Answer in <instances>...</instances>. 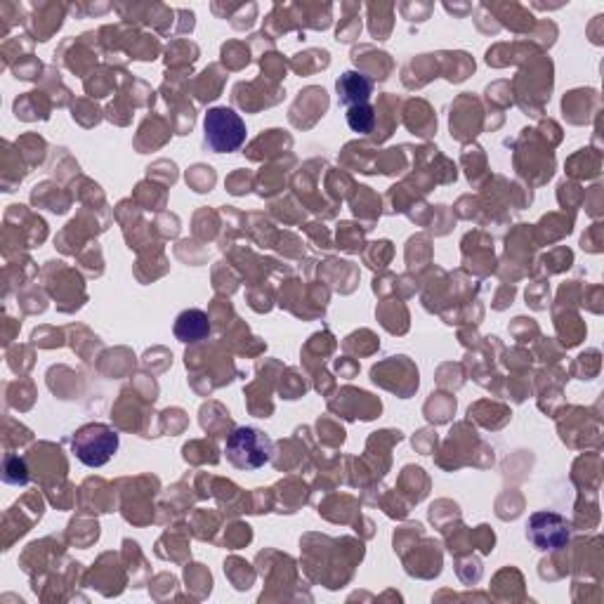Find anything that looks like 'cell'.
I'll list each match as a JSON object with an SVG mask.
<instances>
[{
	"label": "cell",
	"mask_w": 604,
	"mask_h": 604,
	"mask_svg": "<svg viewBox=\"0 0 604 604\" xmlns=\"http://www.w3.org/2000/svg\"><path fill=\"white\" fill-rule=\"evenodd\" d=\"M244 118L229 107H213L203 118V144L215 154H232L246 142Z\"/></svg>",
	"instance_id": "6da1fadb"
},
{
	"label": "cell",
	"mask_w": 604,
	"mask_h": 604,
	"mask_svg": "<svg viewBox=\"0 0 604 604\" xmlns=\"http://www.w3.org/2000/svg\"><path fill=\"white\" fill-rule=\"evenodd\" d=\"M71 449L88 468H102L118 451V435L104 423H88L71 437Z\"/></svg>",
	"instance_id": "7a4b0ae2"
},
{
	"label": "cell",
	"mask_w": 604,
	"mask_h": 604,
	"mask_svg": "<svg viewBox=\"0 0 604 604\" xmlns=\"http://www.w3.org/2000/svg\"><path fill=\"white\" fill-rule=\"evenodd\" d=\"M225 453L236 470H260L272 458V442L258 428L244 425L229 435Z\"/></svg>",
	"instance_id": "3957f363"
},
{
	"label": "cell",
	"mask_w": 604,
	"mask_h": 604,
	"mask_svg": "<svg viewBox=\"0 0 604 604\" xmlns=\"http://www.w3.org/2000/svg\"><path fill=\"white\" fill-rule=\"evenodd\" d=\"M529 543L541 553L546 550H560L569 543V522L562 515L550 510L534 512L527 522Z\"/></svg>",
	"instance_id": "277c9868"
},
{
	"label": "cell",
	"mask_w": 604,
	"mask_h": 604,
	"mask_svg": "<svg viewBox=\"0 0 604 604\" xmlns=\"http://www.w3.org/2000/svg\"><path fill=\"white\" fill-rule=\"evenodd\" d=\"M338 102L343 107H357V104H369L373 95V81L369 76L359 74V71H345L336 81Z\"/></svg>",
	"instance_id": "5b68a950"
},
{
	"label": "cell",
	"mask_w": 604,
	"mask_h": 604,
	"mask_svg": "<svg viewBox=\"0 0 604 604\" xmlns=\"http://www.w3.org/2000/svg\"><path fill=\"white\" fill-rule=\"evenodd\" d=\"M210 336V319L203 310H185L175 319V338L180 343H199Z\"/></svg>",
	"instance_id": "8992f818"
},
{
	"label": "cell",
	"mask_w": 604,
	"mask_h": 604,
	"mask_svg": "<svg viewBox=\"0 0 604 604\" xmlns=\"http://www.w3.org/2000/svg\"><path fill=\"white\" fill-rule=\"evenodd\" d=\"M347 126L359 135L373 133V128H376V111H373L371 104H357V107H350L347 109Z\"/></svg>",
	"instance_id": "52a82bcc"
},
{
	"label": "cell",
	"mask_w": 604,
	"mask_h": 604,
	"mask_svg": "<svg viewBox=\"0 0 604 604\" xmlns=\"http://www.w3.org/2000/svg\"><path fill=\"white\" fill-rule=\"evenodd\" d=\"M3 479L8 484H15V487H24L29 482V470H26L24 458L19 456H8L5 458V475Z\"/></svg>",
	"instance_id": "ba28073f"
}]
</instances>
